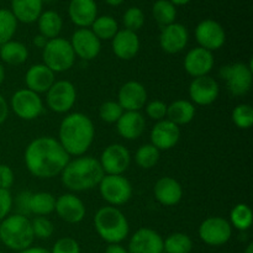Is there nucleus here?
I'll list each match as a JSON object with an SVG mask.
<instances>
[{
    "label": "nucleus",
    "instance_id": "f257e3e1",
    "mask_svg": "<svg viewBox=\"0 0 253 253\" xmlns=\"http://www.w3.org/2000/svg\"><path fill=\"white\" fill-rule=\"evenodd\" d=\"M69 160L71 156L52 136H40L32 140L24 155L25 166L30 174L40 179H51L59 175Z\"/></svg>",
    "mask_w": 253,
    "mask_h": 253
},
{
    "label": "nucleus",
    "instance_id": "f03ea898",
    "mask_svg": "<svg viewBox=\"0 0 253 253\" xmlns=\"http://www.w3.org/2000/svg\"><path fill=\"white\" fill-rule=\"evenodd\" d=\"M95 127L88 115L71 113L63 118L58 128V142L69 156L79 157L85 155L93 145Z\"/></svg>",
    "mask_w": 253,
    "mask_h": 253
},
{
    "label": "nucleus",
    "instance_id": "7ed1b4c3",
    "mask_svg": "<svg viewBox=\"0 0 253 253\" xmlns=\"http://www.w3.org/2000/svg\"><path fill=\"white\" fill-rule=\"evenodd\" d=\"M62 184L74 193L86 192L98 187L105 175L99 160L91 156H79L69 160L61 174Z\"/></svg>",
    "mask_w": 253,
    "mask_h": 253
},
{
    "label": "nucleus",
    "instance_id": "20e7f679",
    "mask_svg": "<svg viewBox=\"0 0 253 253\" xmlns=\"http://www.w3.org/2000/svg\"><path fill=\"white\" fill-rule=\"evenodd\" d=\"M96 234L108 244H121L130 232L128 220L116 207H103L94 216Z\"/></svg>",
    "mask_w": 253,
    "mask_h": 253
},
{
    "label": "nucleus",
    "instance_id": "39448f33",
    "mask_svg": "<svg viewBox=\"0 0 253 253\" xmlns=\"http://www.w3.org/2000/svg\"><path fill=\"white\" fill-rule=\"evenodd\" d=\"M31 220L25 215L12 214L0 221V242L12 251H22L34 244Z\"/></svg>",
    "mask_w": 253,
    "mask_h": 253
},
{
    "label": "nucleus",
    "instance_id": "423d86ee",
    "mask_svg": "<svg viewBox=\"0 0 253 253\" xmlns=\"http://www.w3.org/2000/svg\"><path fill=\"white\" fill-rule=\"evenodd\" d=\"M42 59L44 66L53 73H63L69 71L76 62V54L71 42L63 37L48 40L42 49Z\"/></svg>",
    "mask_w": 253,
    "mask_h": 253
},
{
    "label": "nucleus",
    "instance_id": "0eeeda50",
    "mask_svg": "<svg viewBox=\"0 0 253 253\" xmlns=\"http://www.w3.org/2000/svg\"><path fill=\"white\" fill-rule=\"evenodd\" d=\"M219 76L226 84V88L232 95H246L252 88L253 69L252 63H230L222 66L219 71Z\"/></svg>",
    "mask_w": 253,
    "mask_h": 253
},
{
    "label": "nucleus",
    "instance_id": "6e6552de",
    "mask_svg": "<svg viewBox=\"0 0 253 253\" xmlns=\"http://www.w3.org/2000/svg\"><path fill=\"white\" fill-rule=\"evenodd\" d=\"M101 198L110 207L126 204L132 197V184L124 174H105L98 185Z\"/></svg>",
    "mask_w": 253,
    "mask_h": 253
},
{
    "label": "nucleus",
    "instance_id": "1a4fd4ad",
    "mask_svg": "<svg viewBox=\"0 0 253 253\" xmlns=\"http://www.w3.org/2000/svg\"><path fill=\"white\" fill-rule=\"evenodd\" d=\"M12 113L21 120L31 121L43 113V100L40 94L24 88L19 89L11 95L9 104Z\"/></svg>",
    "mask_w": 253,
    "mask_h": 253
},
{
    "label": "nucleus",
    "instance_id": "9d476101",
    "mask_svg": "<svg viewBox=\"0 0 253 253\" xmlns=\"http://www.w3.org/2000/svg\"><path fill=\"white\" fill-rule=\"evenodd\" d=\"M200 240L208 246H224L232 236V226L229 220L221 216H210L200 224L198 229Z\"/></svg>",
    "mask_w": 253,
    "mask_h": 253
},
{
    "label": "nucleus",
    "instance_id": "9b49d317",
    "mask_svg": "<svg viewBox=\"0 0 253 253\" xmlns=\"http://www.w3.org/2000/svg\"><path fill=\"white\" fill-rule=\"evenodd\" d=\"M77 101V89L69 81H56L46 93V104L49 110L57 114H66Z\"/></svg>",
    "mask_w": 253,
    "mask_h": 253
},
{
    "label": "nucleus",
    "instance_id": "f8f14e48",
    "mask_svg": "<svg viewBox=\"0 0 253 253\" xmlns=\"http://www.w3.org/2000/svg\"><path fill=\"white\" fill-rule=\"evenodd\" d=\"M105 174H124L131 165V153L121 143L106 146L99 158Z\"/></svg>",
    "mask_w": 253,
    "mask_h": 253
},
{
    "label": "nucleus",
    "instance_id": "ddd939ff",
    "mask_svg": "<svg viewBox=\"0 0 253 253\" xmlns=\"http://www.w3.org/2000/svg\"><path fill=\"white\" fill-rule=\"evenodd\" d=\"M195 40L199 43V47L214 52L225 44L226 32L220 22L212 19H205L195 27Z\"/></svg>",
    "mask_w": 253,
    "mask_h": 253
},
{
    "label": "nucleus",
    "instance_id": "4468645a",
    "mask_svg": "<svg viewBox=\"0 0 253 253\" xmlns=\"http://www.w3.org/2000/svg\"><path fill=\"white\" fill-rule=\"evenodd\" d=\"M190 101L194 105L207 106L216 101L220 94V85L216 79L210 76L193 78L188 89Z\"/></svg>",
    "mask_w": 253,
    "mask_h": 253
},
{
    "label": "nucleus",
    "instance_id": "2eb2a0df",
    "mask_svg": "<svg viewBox=\"0 0 253 253\" xmlns=\"http://www.w3.org/2000/svg\"><path fill=\"white\" fill-rule=\"evenodd\" d=\"M69 42L76 57L83 61H93L101 51V41L90 29L76 30Z\"/></svg>",
    "mask_w": 253,
    "mask_h": 253
},
{
    "label": "nucleus",
    "instance_id": "dca6fc26",
    "mask_svg": "<svg viewBox=\"0 0 253 253\" xmlns=\"http://www.w3.org/2000/svg\"><path fill=\"white\" fill-rule=\"evenodd\" d=\"M188 42H189V31L183 24L173 22L161 30L160 46L166 53H179L187 47Z\"/></svg>",
    "mask_w": 253,
    "mask_h": 253
},
{
    "label": "nucleus",
    "instance_id": "f3484780",
    "mask_svg": "<svg viewBox=\"0 0 253 253\" xmlns=\"http://www.w3.org/2000/svg\"><path fill=\"white\" fill-rule=\"evenodd\" d=\"M147 90L140 82H126L119 89L118 103L124 111H141L147 104Z\"/></svg>",
    "mask_w": 253,
    "mask_h": 253
},
{
    "label": "nucleus",
    "instance_id": "a211bd4d",
    "mask_svg": "<svg viewBox=\"0 0 253 253\" xmlns=\"http://www.w3.org/2000/svg\"><path fill=\"white\" fill-rule=\"evenodd\" d=\"M54 211L68 224H79L85 217L86 209L83 200L73 193H66L56 199Z\"/></svg>",
    "mask_w": 253,
    "mask_h": 253
},
{
    "label": "nucleus",
    "instance_id": "6ab92c4d",
    "mask_svg": "<svg viewBox=\"0 0 253 253\" xmlns=\"http://www.w3.org/2000/svg\"><path fill=\"white\" fill-rule=\"evenodd\" d=\"M214 64L215 59L212 52L199 46L188 51L183 61L185 72L193 78L209 76L211 69L214 68Z\"/></svg>",
    "mask_w": 253,
    "mask_h": 253
},
{
    "label": "nucleus",
    "instance_id": "aec40b11",
    "mask_svg": "<svg viewBox=\"0 0 253 253\" xmlns=\"http://www.w3.org/2000/svg\"><path fill=\"white\" fill-rule=\"evenodd\" d=\"M128 253H163V237L153 229L142 227L131 236Z\"/></svg>",
    "mask_w": 253,
    "mask_h": 253
},
{
    "label": "nucleus",
    "instance_id": "412c9836",
    "mask_svg": "<svg viewBox=\"0 0 253 253\" xmlns=\"http://www.w3.org/2000/svg\"><path fill=\"white\" fill-rule=\"evenodd\" d=\"M151 143L160 151H168L174 147L180 138V128L172 121L161 120L156 123L150 133Z\"/></svg>",
    "mask_w": 253,
    "mask_h": 253
},
{
    "label": "nucleus",
    "instance_id": "4be33fe9",
    "mask_svg": "<svg viewBox=\"0 0 253 253\" xmlns=\"http://www.w3.org/2000/svg\"><path fill=\"white\" fill-rule=\"evenodd\" d=\"M113 52L118 58L123 61H130L137 56L140 51L141 42L138 35L130 30H119L118 34L111 40Z\"/></svg>",
    "mask_w": 253,
    "mask_h": 253
},
{
    "label": "nucleus",
    "instance_id": "5701e85b",
    "mask_svg": "<svg viewBox=\"0 0 253 253\" xmlns=\"http://www.w3.org/2000/svg\"><path fill=\"white\" fill-rule=\"evenodd\" d=\"M56 82V73L51 71L43 63H37L30 67L25 74L26 88L37 94H43Z\"/></svg>",
    "mask_w": 253,
    "mask_h": 253
},
{
    "label": "nucleus",
    "instance_id": "b1692460",
    "mask_svg": "<svg viewBox=\"0 0 253 253\" xmlns=\"http://www.w3.org/2000/svg\"><path fill=\"white\" fill-rule=\"evenodd\" d=\"M68 15L71 21L79 29H89L98 17V5L95 0H71Z\"/></svg>",
    "mask_w": 253,
    "mask_h": 253
},
{
    "label": "nucleus",
    "instance_id": "393cba45",
    "mask_svg": "<svg viewBox=\"0 0 253 253\" xmlns=\"http://www.w3.org/2000/svg\"><path fill=\"white\" fill-rule=\"evenodd\" d=\"M156 200L165 207H174L183 198V188L177 179L172 177H162L153 187Z\"/></svg>",
    "mask_w": 253,
    "mask_h": 253
},
{
    "label": "nucleus",
    "instance_id": "a878e982",
    "mask_svg": "<svg viewBox=\"0 0 253 253\" xmlns=\"http://www.w3.org/2000/svg\"><path fill=\"white\" fill-rule=\"evenodd\" d=\"M146 128V120L141 111H124L116 123V130L123 138L128 141L137 140Z\"/></svg>",
    "mask_w": 253,
    "mask_h": 253
},
{
    "label": "nucleus",
    "instance_id": "bb28decb",
    "mask_svg": "<svg viewBox=\"0 0 253 253\" xmlns=\"http://www.w3.org/2000/svg\"><path fill=\"white\" fill-rule=\"evenodd\" d=\"M43 2L42 0H11L10 11L22 24H32L36 22L42 12Z\"/></svg>",
    "mask_w": 253,
    "mask_h": 253
},
{
    "label": "nucleus",
    "instance_id": "cd10ccee",
    "mask_svg": "<svg viewBox=\"0 0 253 253\" xmlns=\"http://www.w3.org/2000/svg\"><path fill=\"white\" fill-rule=\"evenodd\" d=\"M195 114H197V109L192 101L178 99L167 106L166 119L172 121L177 126H182L192 123L195 118Z\"/></svg>",
    "mask_w": 253,
    "mask_h": 253
},
{
    "label": "nucleus",
    "instance_id": "c85d7f7f",
    "mask_svg": "<svg viewBox=\"0 0 253 253\" xmlns=\"http://www.w3.org/2000/svg\"><path fill=\"white\" fill-rule=\"evenodd\" d=\"M37 26H39L40 35L44 36L47 40H52L59 37L63 27V20L61 15L54 10H46L42 11L37 19Z\"/></svg>",
    "mask_w": 253,
    "mask_h": 253
},
{
    "label": "nucleus",
    "instance_id": "c756f323",
    "mask_svg": "<svg viewBox=\"0 0 253 253\" xmlns=\"http://www.w3.org/2000/svg\"><path fill=\"white\" fill-rule=\"evenodd\" d=\"M0 58L10 66H20L29 58V49L22 42L11 40L0 44Z\"/></svg>",
    "mask_w": 253,
    "mask_h": 253
},
{
    "label": "nucleus",
    "instance_id": "7c9ffc66",
    "mask_svg": "<svg viewBox=\"0 0 253 253\" xmlns=\"http://www.w3.org/2000/svg\"><path fill=\"white\" fill-rule=\"evenodd\" d=\"M56 198L48 192L32 193L30 198L29 211L35 216H47L54 211Z\"/></svg>",
    "mask_w": 253,
    "mask_h": 253
},
{
    "label": "nucleus",
    "instance_id": "2f4dec72",
    "mask_svg": "<svg viewBox=\"0 0 253 253\" xmlns=\"http://www.w3.org/2000/svg\"><path fill=\"white\" fill-rule=\"evenodd\" d=\"M90 30L100 41H108V40H113L114 36L118 34L119 24L113 16L103 15L94 20Z\"/></svg>",
    "mask_w": 253,
    "mask_h": 253
},
{
    "label": "nucleus",
    "instance_id": "473e14b6",
    "mask_svg": "<svg viewBox=\"0 0 253 253\" xmlns=\"http://www.w3.org/2000/svg\"><path fill=\"white\" fill-rule=\"evenodd\" d=\"M193 250V240L184 232H173L163 239V252L166 253H190Z\"/></svg>",
    "mask_w": 253,
    "mask_h": 253
},
{
    "label": "nucleus",
    "instance_id": "72a5a7b5",
    "mask_svg": "<svg viewBox=\"0 0 253 253\" xmlns=\"http://www.w3.org/2000/svg\"><path fill=\"white\" fill-rule=\"evenodd\" d=\"M252 220L253 215L251 208L245 203L235 205L230 211V225L241 232L250 230V227L252 226Z\"/></svg>",
    "mask_w": 253,
    "mask_h": 253
},
{
    "label": "nucleus",
    "instance_id": "f704fd0d",
    "mask_svg": "<svg viewBox=\"0 0 253 253\" xmlns=\"http://www.w3.org/2000/svg\"><path fill=\"white\" fill-rule=\"evenodd\" d=\"M152 16L161 27L175 22L177 7L169 0H157L152 5Z\"/></svg>",
    "mask_w": 253,
    "mask_h": 253
},
{
    "label": "nucleus",
    "instance_id": "c9c22d12",
    "mask_svg": "<svg viewBox=\"0 0 253 253\" xmlns=\"http://www.w3.org/2000/svg\"><path fill=\"white\" fill-rule=\"evenodd\" d=\"M161 157V151L156 148L152 143H145L140 146L135 153V162L138 167L143 169H151L158 163Z\"/></svg>",
    "mask_w": 253,
    "mask_h": 253
},
{
    "label": "nucleus",
    "instance_id": "e433bc0d",
    "mask_svg": "<svg viewBox=\"0 0 253 253\" xmlns=\"http://www.w3.org/2000/svg\"><path fill=\"white\" fill-rule=\"evenodd\" d=\"M17 30V20L9 9H0V44L11 41Z\"/></svg>",
    "mask_w": 253,
    "mask_h": 253
},
{
    "label": "nucleus",
    "instance_id": "4c0bfd02",
    "mask_svg": "<svg viewBox=\"0 0 253 253\" xmlns=\"http://www.w3.org/2000/svg\"><path fill=\"white\" fill-rule=\"evenodd\" d=\"M232 123L241 130H247L253 124V108L250 104H239L232 110Z\"/></svg>",
    "mask_w": 253,
    "mask_h": 253
},
{
    "label": "nucleus",
    "instance_id": "58836bf2",
    "mask_svg": "<svg viewBox=\"0 0 253 253\" xmlns=\"http://www.w3.org/2000/svg\"><path fill=\"white\" fill-rule=\"evenodd\" d=\"M123 114L124 109L115 100L104 101L99 108V118L106 124H116Z\"/></svg>",
    "mask_w": 253,
    "mask_h": 253
},
{
    "label": "nucleus",
    "instance_id": "ea45409f",
    "mask_svg": "<svg viewBox=\"0 0 253 253\" xmlns=\"http://www.w3.org/2000/svg\"><path fill=\"white\" fill-rule=\"evenodd\" d=\"M123 24L126 30L137 32L145 25V14L137 6L128 7L123 16Z\"/></svg>",
    "mask_w": 253,
    "mask_h": 253
},
{
    "label": "nucleus",
    "instance_id": "a19ab883",
    "mask_svg": "<svg viewBox=\"0 0 253 253\" xmlns=\"http://www.w3.org/2000/svg\"><path fill=\"white\" fill-rule=\"evenodd\" d=\"M31 226L35 239L47 240L54 232L53 222L47 216H35L31 220Z\"/></svg>",
    "mask_w": 253,
    "mask_h": 253
},
{
    "label": "nucleus",
    "instance_id": "79ce46f5",
    "mask_svg": "<svg viewBox=\"0 0 253 253\" xmlns=\"http://www.w3.org/2000/svg\"><path fill=\"white\" fill-rule=\"evenodd\" d=\"M51 253H81V246L73 237H62L54 242Z\"/></svg>",
    "mask_w": 253,
    "mask_h": 253
},
{
    "label": "nucleus",
    "instance_id": "37998d69",
    "mask_svg": "<svg viewBox=\"0 0 253 253\" xmlns=\"http://www.w3.org/2000/svg\"><path fill=\"white\" fill-rule=\"evenodd\" d=\"M167 104L162 100H152L145 105L146 114L151 120L161 121L167 116Z\"/></svg>",
    "mask_w": 253,
    "mask_h": 253
},
{
    "label": "nucleus",
    "instance_id": "c03bdc74",
    "mask_svg": "<svg viewBox=\"0 0 253 253\" xmlns=\"http://www.w3.org/2000/svg\"><path fill=\"white\" fill-rule=\"evenodd\" d=\"M12 204H14V199H12L10 190L0 188V221L9 216L12 209Z\"/></svg>",
    "mask_w": 253,
    "mask_h": 253
},
{
    "label": "nucleus",
    "instance_id": "a18cd8bd",
    "mask_svg": "<svg viewBox=\"0 0 253 253\" xmlns=\"http://www.w3.org/2000/svg\"><path fill=\"white\" fill-rule=\"evenodd\" d=\"M15 182V174L11 167L7 165H0V188L9 189Z\"/></svg>",
    "mask_w": 253,
    "mask_h": 253
},
{
    "label": "nucleus",
    "instance_id": "49530a36",
    "mask_svg": "<svg viewBox=\"0 0 253 253\" xmlns=\"http://www.w3.org/2000/svg\"><path fill=\"white\" fill-rule=\"evenodd\" d=\"M31 192H21L16 197V207L19 209L20 215H25L26 216L27 214H30L29 211V204H30V198H31Z\"/></svg>",
    "mask_w": 253,
    "mask_h": 253
},
{
    "label": "nucleus",
    "instance_id": "de8ad7c7",
    "mask_svg": "<svg viewBox=\"0 0 253 253\" xmlns=\"http://www.w3.org/2000/svg\"><path fill=\"white\" fill-rule=\"evenodd\" d=\"M9 111H10L9 103H7L6 99L4 98V95L0 94V125L4 124L5 121H6V119L9 118Z\"/></svg>",
    "mask_w": 253,
    "mask_h": 253
},
{
    "label": "nucleus",
    "instance_id": "09e8293b",
    "mask_svg": "<svg viewBox=\"0 0 253 253\" xmlns=\"http://www.w3.org/2000/svg\"><path fill=\"white\" fill-rule=\"evenodd\" d=\"M104 253H128V252H127V249H125L121 244H109Z\"/></svg>",
    "mask_w": 253,
    "mask_h": 253
},
{
    "label": "nucleus",
    "instance_id": "8fccbe9b",
    "mask_svg": "<svg viewBox=\"0 0 253 253\" xmlns=\"http://www.w3.org/2000/svg\"><path fill=\"white\" fill-rule=\"evenodd\" d=\"M47 41H48V40H47L46 37L42 36V35H40V34L36 35V36L34 37V40H32V42H34L35 46L39 47V48H41V49H43V47L46 46Z\"/></svg>",
    "mask_w": 253,
    "mask_h": 253
},
{
    "label": "nucleus",
    "instance_id": "3c124183",
    "mask_svg": "<svg viewBox=\"0 0 253 253\" xmlns=\"http://www.w3.org/2000/svg\"><path fill=\"white\" fill-rule=\"evenodd\" d=\"M17 253H51L48 250L43 249V247H29L26 250H22V251L17 252Z\"/></svg>",
    "mask_w": 253,
    "mask_h": 253
},
{
    "label": "nucleus",
    "instance_id": "603ef678",
    "mask_svg": "<svg viewBox=\"0 0 253 253\" xmlns=\"http://www.w3.org/2000/svg\"><path fill=\"white\" fill-rule=\"evenodd\" d=\"M169 1L177 7V6H184V5L189 4L190 0H169Z\"/></svg>",
    "mask_w": 253,
    "mask_h": 253
},
{
    "label": "nucleus",
    "instance_id": "864d4df0",
    "mask_svg": "<svg viewBox=\"0 0 253 253\" xmlns=\"http://www.w3.org/2000/svg\"><path fill=\"white\" fill-rule=\"evenodd\" d=\"M124 1H125V0H105L106 4H109L110 6H119V5L123 4Z\"/></svg>",
    "mask_w": 253,
    "mask_h": 253
},
{
    "label": "nucleus",
    "instance_id": "5fc2aeb1",
    "mask_svg": "<svg viewBox=\"0 0 253 253\" xmlns=\"http://www.w3.org/2000/svg\"><path fill=\"white\" fill-rule=\"evenodd\" d=\"M4 81H5V68L4 66H2L1 62H0V85L4 83Z\"/></svg>",
    "mask_w": 253,
    "mask_h": 253
},
{
    "label": "nucleus",
    "instance_id": "6e6d98bb",
    "mask_svg": "<svg viewBox=\"0 0 253 253\" xmlns=\"http://www.w3.org/2000/svg\"><path fill=\"white\" fill-rule=\"evenodd\" d=\"M244 253H253V244H252V242H250V244L247 245V247L245 249Z\"/></svg>",
    "mask_w": 253,
    "mask_h": 253
},
{
    "label": "nucleus",
    "instance_id": "4d7b16f0",
    "mask_svg": "<svg viewBox=\"0 0 253 253\" xmlns=\"http://www.w3.org/2000/svg\"><path fill=\"white\" fill-rule=\"evenodd\" d=\"M51 1H54V0H42V2H51Z\"/></svg>",
    "mask_w": 253,
    "mask_h": 253
},
{
    "label": "nucleus",
    "instance_id": "13d9d810",
    "mask_svg": "<svg viewBox=\"0 0 253 253\" xmlns=\"http://www.w3.org/2000/svg\"><path fill=\"white\" fill-rule=\"evenodd\" d=\"M0 253H4V252H1V251H0Z\"/></svg>",
    "mask_w": 253,
    "mask_h": 253
},
{
    "label": "nucleus",
    "instance_id": "bf43d9fd",
    "mask_svg": "<svg viewBox=\"0 0 253 253\" xmlns=\"http://www.w3.org/2000/svg\"><path fill=\"white\" fill-rule=\"evenodd\" d=\"M0 244H1V242H0Z\"/></svg>",
    "mask_w": 253,
    "mask_h": 253
}]
</instances>
